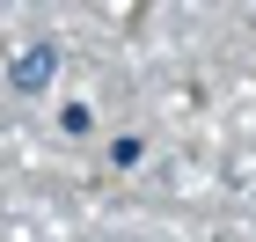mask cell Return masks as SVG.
I'll list each match as a JSON object with an SVG mask.
<instances>
[{"label": "cell", "instance_id": "obj_1", "mask_svg": "<svg viewBox=\"0 0 256 242\" xmlns=\"http://www.w3.org/2000/svg\"><path fill=\"white\" fill-rule=\"evenodd\" d=\"M44 81H52V44H30V52L15 59V88H22V96H37Z\"/></svg>", "mask_w": 256, "mask_h": 242}]
</instances>
